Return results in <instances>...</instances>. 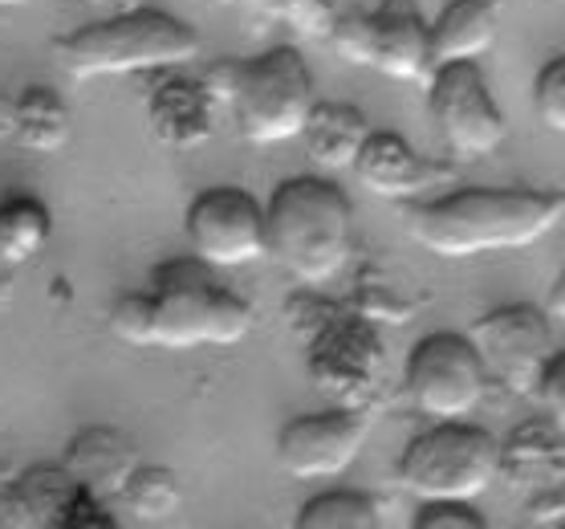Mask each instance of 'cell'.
<instances>
[{
  "mask_svg": "<svg viewBox=\"0 0 565 529\" xmlns=\"http://www.w3.org/2000/svg\"><path fill=\"white\" fill-rule=\"evenodd\" d=\"M354 208L338 183L321 176H294L277 183L265 204V257H273L301 285L334 282L350 257Z\"/></svg>",
  "mask_w": 565,
  "mask_h": 529,
  "instance_id": "obj_2",
  "label": "cell"
},
{
  "mask_svg": "<svg viewBox=\"0 0 565 529\" xmlns=\"http://www.w3.org/2000/svg\"><path fill=\"white\" fill-rule=\"evenodd\" d=\"M562 383H565V359L557 355V359L545 367V374L537 379V388H533V395H537V400L553 412V424L557 427H562V415H565V388Z\"/></svg>",
  "mask_w": 565,
  "mask_h": 529,
  "instance_id": "obj_29",
  "label": "cell"
},
{
  "mask_svg": "<svg viewBox=\"0 0 565 529\" xmlns=\"http://www.w3.org/2000/svg\"><path fill=\"white\" fill-rule=\"evenodd\" d=\"M427 110L456 159H484L504 142V115L476 62L436 65L427 74Z\"/></svg>",
  "mask_w": 565,
  "mask_h": 529,
  "instance_id": "obj_8",
  "label": "cell"
},
{
  "mask_svg": "<svg viewBox=\"0 0 565 529\" xmlns=\"http://www.w3.org/2000/svg\"><path fill=\"white\" fill-rule=\"evenodd\" d=\"M309 367H313L318 388H330L342 400V408H354L366 391L379 388V374H383L379 338L371 326L354 322V318L330 322L321 330Z\"/></svg>",
  "mask_w": 565,
  "mask_h": 529,
  "instance_id": "obj_12",
  "label": "cell"
},
{
  "mask_svg": "<svg viewBox=\"0 0 565 529\" xmlns=\"http://www.w3.org/2000/svg\"><path fill=\"white\" fill-rule=\"evenodd\" d=\"M366 444V415L359 408H326L289 420L277 436V461L297 480L342 477Z\"/></svg>",
  "mask_w": 565,
  "mask_h": 529,
  "instance_id": "obj_11",
  "label": "cell"
},
{
  "mask_svg": "<svg viewBox=\"0 0 565 529\" xmlns=\"http://www.w3.org/2000/svg\"><path fill=\"white\" fill-rule=\"evenodd\" d=\"M484 388H489V371L468 335L436 330L419 338L407 355V391L419 415H427L431 424L468 420L484 403Z\"/></svg>",
  "mask_w": 565,
  "mask_h": 529,
  "instance_id": "obj_7",
  "label": "cell"
},
{
  "mask_svg": "<svg viewBox=\"0 0 565 529\" xmlns=\"http://www.w3.org/2000/svg\"><path fill=\"white\" fill-rule=\"evenodd\" d=\"M151 130L159 142L168 147H200L212 139L220 115V98L207 91L204 78H168L151 91Z\"/></svg>",
  "mask_w": 565,
  "mask_h": 529,
  "instance_id": "obj_15",
  "label": "cell"
},
{
  "mask_svg": "<svg viewBox=\"0 0 565 529\" xmlns=\"http://www.w3.org/2000/svg\"><path fill=\"white\" fill-rule=\"evenodd\" d=\"M501 33V0H451L427 25L431 70L451 62H480Z\"/></svg>",
  "mask_w": 565,
  "mask_h": 529,
  "instance_id": "obj_18",
  "label": "cell"
},
{
  "mask_svg": "<svg viewBox=\"0 0 565 529\" xmlns=\"http://www.w3.org/2000/svg\"><path fill=\"white\" fill-rule=\"evenodd\" d=\"M501 473L521 485V489H562V427L557 424H525L521 432L501 444Z\"/></svg>",
  "mask_w": 565,
  "mask_h": 529,
  "instance_id": "obj_20",
  "label": "cell"
},
{
  "mask_svg": "<svg viewBox=\"0 0 565 529\" xmlns=\"http://www.w3.org/2000/svg\"><path fill=\"white\" fill-rule=\"evenodd\" d=\"M183 229L192 241V257L212 269H241L265 257V204L245 188H204L188 204Z\"/></svg>",
  "mask_w": 565,
  "mask_h": 529,
  "instance_id": "obj_9",
  "label": "cell"
},
{
  "mask_svg": "<svg viewBox=\"0 0 565 529\" xmlns=\"http://www.w3.org/2000/svg\"><path fill=\"white\" fill-rule=\"evenodd\" d=\"M110 330L130 347H147V294L122 297L110 314Z\"/></svg>",
  "mask_w": 565,
  "mask_h": 529,
  "instance_id": "obj_28",
  "label": "cell"
},
{
  "mask_svg": "<svg viewBox=\"0 0 565 529\" xmlns=\"http://www.w3.org/2000/svg\"><path fill=\"white\" fill-rule=\"evenodd\" d=\"M118 509L130 517V521H142V526H154V521H168V517L180 514L183 505V485L171 468H154V465H135V473L127 477L122 493L115 497Z\"/></svg>",
  "mask_w": 565,
  "mask_h": 529,
  "instance_id": "obj_22",
  "label": "cell"
},
{
  "mask_svg": "<svg viewBox=\"0 0 565 529\" xmlns=\"http://www.w3.org/2000/svg\"><path fill=\"white\" fill-rule=\"evenodd\" d=\"M53 53L74 78H110V74H159L180 70L200 57V38L175 13L135 9L74 29L53 41Z\"/></svg>",
  "mask_w": 565,
  "mask_h": 529,
  "instance_id": "obj_4",
  "label": "cell"
},
{
  "mask_svg": "<svg viewBox=\"0 0 565 529\" xmlns=\"http://www.w3.org/2000/svg\"><path fill=\"white\" fill-rule=\"evenodd\" d=\"M374 17L371 70L395 82H424L431 74L427 57V21L412 0H386Z\"/></svg>",
  "mask_w": 565,
  "mask_h": 529,
  "instance_id": "obj_17",
  "label": "cell"
},
{
  "mask_svg": "<svg viewBox=\"0 0 565 529\" xmlns=\"http://www.w3.org/2000/svg\"><path fill=\"white\" fill-rule=\"evenodd\" d=\"M313 103V74L294 45H277L253 62L232 65L228 106L241 123V135L257 147L297 139Z\"/></svg>",
  "mask_w": 565,
  "mask_h": 529,
  "instance_id": "obj_6",
  "label": "cell"
},
{
  "mask_svg": "<svg viewBox=\"0 0 565 529\" xmlns=\"http://www.w3.org/2000/svg\"><path fill=\"white\" fill-rule=\"evenodd\" d=\"M253 330V306L216 282L200 257L168 261L151 273L147 294V347L192 350L232 347Z\"/></svg>",
  "mask_w": 565,
  "mask_h": 529,
  "instance_id": "obj_3",
  "label": "cell"
},
{
  "mask_svg": "<svg viewBox=\"0 0 565 529\" xmlns=\"http://www.w3.org/2000/svg\"><path fill=\"white\" fill-rule=\"evenodd\" d=\"M82 497L65 465H38L0 489V529H65Z\"/></svg>",
  "mask_w": 565,
  "mask_h": 529,
  "instance_id": "obj_14",
  "label": "cell"
},
{
  "mask_svg": "<svg viewBox=\"0 0 565 529\" xmlns=\"http://www.w3.org/2000/svg\"><path fill=\"white\" fill-rule=\"evenodd\" d=\"M350 168H354L362 188H371L374 195H386V200H415L427 188H436L439 180H448V168H439V163L419 156L398 130L374 127L362 139L359 156H354Z\"/></svg>",
  "mask_w": 565,
  "mask_h": 529,
  "instance_id": "obj_13",
  "label": "cell"
},
{
  "mask_svg": "<svg viewBox=\"0 0 565 529\" xmlns=\"http://www.w3.org/2000/svg\"><path fill=\"white\" fill-rule=\"evenodd\" d=\"M484 371L513 395H533L537 379L557 359V338L537 306H501L468 330Z\"/></svg>",
  "mask_w": 565,
  "mask_h": 529,
  "instance_id": "obj_10",
  "label": "cell"
},
{
  "mask_svg": "<svg viewBox=\"0 0 565 529\" xmlns=\"http://www.w3.org/2000/svg\"><path fill=\"white\" fill-rule=\"evenodd\" d=\"M135 465H139V448L118 427H82L65 452V473L77 480V489L106 505L122 493Z\"/></svg>",
  "mask_w": 565,
  "mask_h": 529,
  "instance_id": "obj_16",
  "label": "cell"
},
{
  "mask_svg": "<svg viewBox=\"0 0 565 529\" xmlns=\"http://www.w3.org/2000/svg\"><path fill=\"white\" fill-rule=\"evenodd\" d=\"M415 529H484V514H476L472 501H419L412 517Z\"/></svg>",
  "mask_w": 565,
  "mask_h": 529,
  "instance_id": "obj_27",
  "label": "cell"
},
{
  "mask_svg": "<svg viewBox=\"0 0 565 529\" xmlns=\"http://www.w3.org/2000/svg\"><path fill=\"white\" fill-rule=\"evenodd\" d=\"M0 4H25V0H0Z\"/></svg>",
  "mask_w": 565,
  "mask_h": 529,
  "instance_id": "obj_30",
  "label": "cell"
},
{
  "mask_svg": "<svg viewBox=\"0 0 565 529\" xmlns=\"http://www.w3.org/2000/svg\"><path fill=\"white\" fill-rule=\"evenodd\" d=\"M366 135H371V123H366L359 106L313 103L297 139H306L309 159L321 163V168H350Z\"/></svg>",
  "mask_w": 565,
  "mask_h": 529,
  "instance_id": "obj_19",
  "label": "cell"
},
{
  "mask_svg": "<svg viewBox=\"0 0 565 529\" xmlns=\"http://www.w3.org/2000/svg\"><path fill=\"white\" fill-rule=\"evenodd\" d=\"M9 130L17 135L21 147L53 156L62 151L70 139V106L50 91V86H25V94L13 103V123Z\"/></svg>",
  "mask_w": 565,
  "mask_h": 529,
  "instance_id": "obj_21",
  "label": "cell"
},
{
  "mask_svg": "<svg viewBox=\"0 0 565 529\" xmlns=\"http://www.w3.org/2000/svg\"><path fill=\"white\" fill-rule=\"evenodd\" d=\"M565 216L562 192L537 188H463L444 200H424L407 212L412 241L444 261L537 245Z\"/></svg>",
  "mask_w": 565,
  "mask_h": 529,
  "instance_id": "obj_1",
  "label": "cell"
},
{
  "mask_svg": "<svg viewBox=\"0 0 565 529\" xmlns=\"http://www.w3.org/2000/svg\"><path fill=\"white\" fill-rule=\"evenodd\" d=\"M533 98H537L541 123H545L553 135H562V130H565V62H562V57H553V62L541 65Z\"/></svg>",
  "mask_w": 565,
  "mask_h": 529,
  "instance_id": "obj_26",
  "label": "cell"
},
{
  "mask_svg": "<svg viewBox=\"0 0 565 529\" xmlns=\"http://www.w3.org/2000/svg\"><path fill=\"white\" fill-rule=\"evenodd\" d=\"M501 477V440L468 420H439L407 444L398 480L415 501H476Z\"/></svg>",
  "mask_w": 565,
  "mask_h": 529,
  "instance_id": "obj_5",
  "label": "cell"
},
{
  "mask_svg": "<svg viewBox=\"0 0 565 529\" xmlns=\"http://www.w3.org/2000/svg\"><path fill=\"white\" fill-rule=\"evenodd\" d=\"M50 212L45 204L29 200V195H17V200H4L0 204V261L4 265H25L50 245Z\"/></svg>",
  "mask_w": 565,
  "mask_h": 529,
  "instance_id": "obj_23",
  "label": "cell"
},
{
  "mask_svg": "<svg viewBox=\"0 0 565 529\" xmlns=\"http://www.w3.org/2000/svg\"><path fill=\"white\" fill-rule=\"evenodd\" d=\"M379 521H383L379 501L350 489L321 493V497L301 505V514H297V529H374Z\"/></svg>",
  "mask_w": 565,
  "mask_h": 529,
  "instance_id": "obj_24",
  "label": "cell"
},
{
  "mask_svg": "<svg viewBox=\"0 0 565 529\" xmlns=\"http://www.w3.org/2000/svg\"><path fill=\"white\" fill-rule=\"evenodd\" d=\"M224 4L253 9L269 21H281V25L306 33V38H330V25L338 17L330 0H224Z\"/></svg>",
  "mask_w": 565,
  "mask_h": 529,
  "instance_id": "obj_25",
  "label": "cell"
}]
</instances>
